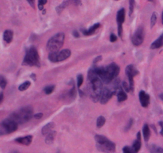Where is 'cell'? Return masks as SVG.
Segmentation results:
<instances>
[{"label": "cell", "instance_id": "cell-1", "mask_svg": "<svg viewBox=\"0 0 163 153\" xmlns=\"http://www.w3.org/2000/svg\"><path fill=\"white\" fill-rule=\"evenodd\" d=\"M96 68L98 75L104 83H111L112 80L116 79L119 73V67L115 63H112L105 68L97 67Z\"/></svg>", "mask_w": 163, "mask_h": 153}, {"label": "cell", "instance_id": "cell-2", "mask_svg": "<svg viewBox=\"0 0 163 153\" xmlns=\"http://www.w3.org/2000/svg\"><path fill=\"white\" fill-rule=\"evenodd\" d=\"M95 140L96 143V148L99 151L104 153H115L116 146L115 144L109 140L107 137L102 135H96Z\"/></svg>", "mask_w": 163, "mask_h": 153}, {"label": "cell", "instance_id": "cell-3", "mask_svg": "<svg viewBox=\"0 0 163 153\" xmlns=\"http://www.w3.org/2000/svg\"><path fill=\"white\" fill-rule=\"evenodd\" d=\"M33 110L31 106H26L20 109L16 112H14L10 115V119L19 125V124H23L30 121L33 117Z\"/></svg>", "mask_w": 163, "mask_h": 153}, {"label": "cell", "instance_id": "cell-4", "mask_svg": "<svg viewBox=\"0 0 163 153\" xmlns=\"http://www.w3.org/2000/svg\"><path fill=\"white\" fill-rule=\"evenodd\" d=\"M65 41V34L59 33L53 36L47 43V49L49 52H57L64 45Z\"/></svg>", "mask_w": 163, "mask_h": 153}, {"label": "cell", "instance_id": "cell-5", "mask_svg": "<svg viewBox=\"0 0 163 153\" xmlns=\"http://www.w3.org/2000/svg\"><path fill=\"white\" fill-rule=\"evenodd\" d=\"M23 64L29 65V66H40L39 55L36 48L32 46L26 51V54L23 60Z\"/></svg>", "mask_w": 163, "mask_h": 153}, {"label": "cell", "instance_id": "cell-6", "mask_svg": "<svg viewBox=\"0 0 163 153\" xmlns=\"http://www.w3.org/2000/svg\"><path fill=\"white\" fill-rule=\"evenodd\" d=\"M18 129V124L10 118L5 119L0 124V135L3 136L14 132Z\"/></svg>", "mask_w": 163, "mask_h": 153}, {"label": "cell", "instance_id": "cell-7", "mask_svg": "<svg viewBox=\"0 0 163 153\" xmlns=\"http://www.w3.org/2000/svg\"><path fill=\"white\" fill-rule=\"evenodd\" d=\"M143 40H144V29L141 26L135 31V33L132 36L131 40H132L133 45H135V46H139L142 44Z\"/></svg>", "mask_w": 163, "mask_h": 153}, {"label": "cell", "instance_id": "cell-8", "mask_svg": "<svg viewBox=\"0 0 163 153\" xmlns=\"http://www.w3.org/2000/svg\"><path fill=\"white\" fill-rule=\"evenodd\" d=\"M138 74V71L133 65H128L126 68V75L129 79L130 91L134 90V77Z\"/></svg>", "mask_w": 163, "mask_h": 153}, {"label": "cell", "instance_id": "cell-9", "mask_svg": "<svg viewBox=\"0 0 163 153\" xmlns=\"http://www.w3.org/2000/svg\"><path fill=\"white\" fill-rule=\"evenodd\" d=\"M114 94L112 93V91L109 89V87H104L102 90L101 95H100V102L101 104H106L108 102L110 99H112V97Z\"/></svg>", "mask_w": 163, "mask_h": 153}, {"label": "cell", "instance_id": "cell-10", "mask_svg": "<svg viewBox=\"0 0 163 153\" xmlns=\"http://www.w3.org/2000/svg\"><path fill=\"white\" fill-rule=\"evenodd\" d=\"M80 4H81L80 0H67V1H65V2H62L61 5H59L58 7L56 8V10L58 14H61V11H62L64 9H65L66 7L70 6V5L79 6V5Z\"/></svg>", "mask_w": 163, "mask_h": 153}, {"label": "cell", "instance_id": "cell-11", "mask_svg": "<svg viewBox=\"0 0 163 153\" xmlns=\"http://www.w3.org/2000/svg\"><path fill=\"white\" fill-rule=\"evenodd\" d=\"M109 89L111 90L113 93V94H118L120 91L123 90V87H122L120 81L119 79H115L112 81V82L110 83Z\"/></svg>", "mask_w": 163, "mask_h": 153}, {"label": "cell", "instance_id": "cell-12", "mask_svg": "<svg viewBox=\"0 0 163 153\" xmlns=\"http://www.w3.org/2000/svg\"><path fill=\"white\" fill-rule=\"evenodd\" d=\"M138 96H139L140 103H141V105H142V107L147 108V106H149V104H150L149 94H147V93H146L145 91H143V90H141V91L139 92Z\"/></svg>", "mask_w": 163, "mask_h": 153}, {"label": "cell", "instance_id": "cell-13", "mask_svg": "<svg viewBox=\"0 0 163 153\" xmlns=\"http://www.w3.org/2000/svg\"><path fill=\"white\" fill-rule=\"evenodd\" d=\"M33 140V137L31 135H28V136H26V137H18L16 139L14 140V141L18 143V144H22V145H26V146H28L31 144V142Z\"/></svg>", "mask_w": 163, "mask_h": 153}, {"label": "cell", "instance_id": "cell-14", "mask_svg": "<svg viewBox=\"0 0 163 153\" xmlns=\"http://www.w3.org/2000/svg\"><path fill=\"white\" fill-rule=\"evenodd\" d=\"M125 16H126V11L124 8H122L117 13L116 21L118 26H123V23L125 21Z\"/></svg>", "mask_w": 163, "mask_h": 153}, {"label": "cell", "instance_id": "cell-15", "mask_svg": "<svg viewBox=\"0 0 163 153\" xmlns=\"http://www.w3.org/2000/svg\"><path fill=\"white\" fill-rule=\"evenodd\" d=\"M100 24L96 23L95 24V25H93L92 27H90L89 29H82V33H83V34L85 36L92 35V34H94V33H96V31L98 29L100 28Z\"/></svg>", "mask_w": 163, "mask_h": 153}, {"label": "cell", "instance_id": "cell-16", "mask_svg": "<svg viewBox=\"0 0 163 153\" xmlns=\"http://www.w3.org/2000/svg\"><path fill=\"white\" fill-rule=\"evenodd\" d=\"M71 56V51L69 49H63L58 53V62L64 61Z\"/></svg>", "mask_w": 163, "mask_h": 153}, {"label": "cell", "instance_id": "cell-17", "mask_svg": "<svg viewBox=\"0 0 163 153\" xmlns=\"http://www.w3.org/2000/svg\"><path fill=\"white\" fill-rule=\"evenodd\" d=\"M163 46V34H162L155 41L152 43V45H150V49H157Z\"/></svg>", "mask_w": 163, "mask_h": 153}, {"label": "cell", "instance_id": "cell-18", "mask_svg": "<svg viewBox=\"0 0 163 153\" xmlns=\"http://www.w3.org/2000/svg\"><path fill=\"white\" fill-rule=\"evenodd\" d=\"M54 126H55V124L54 122L48 123L47 125H45L44 127L42 128V133L43 135H48L49 132H51L53 131Z\"/></svg>", "mask_w": 163, "mask_h": 153}, {"label": "cell", "instance_id": "cell-19", "mask_svg": "<svg viewBox=\"0 0 163 153\" xmlns=\"http://www.w3.org/2000/svg\"><path fill=\"white\" fill-rule=\"evenodd\" d=\"M3 40L7 44H10L12 40H13V32L10 29L5 30L4 33H3Z\"/></svg>", "mask_w": 163, "mask_h": 153}, {"label": "cell", "instance_id": "cell-20", "mask_svg": "<svg viewBox=\"0 0 163 153\" xmlns=\"http://www.w3.org/2000/svg\"><path fill=\"white\" fill-rule=\"evenodd\" d=\"M136 151L138 152V151L141 149V147H142V143H141V134H140V132H138L137 133V137H136V140H135L134 143H133L132 145Z\"/></svg>", "mask_w": 163, "mask_h": 153}, {"label": "cell", "instance_id": "cell-21", "mask_svg": "<svg viewBox=\"0 0 163 153\" xmlns=\"http://www.w3.org/2000/svg\"><path fill=\"white\" fill-rule=\"evenodd\" d=\"M142 132H143V137H144L145 141L147 142L149 140L150 137V130L149 125L145 124L143 128H142Z\"/></svg>", "mask_w": 163, "mask_h": 153}, {"label": "cell", "instance_id": "cell-22", "mask_svg": "<svg viewBox=\"0 0 163 153\" xmlns=\"http://www.w3.org/2000/svg\"><path fill=\"white\" fill-rule=\"evenodd\" d=\"M57 132L55 131H52L51 132H49V134L46 135V138H45V143L47 144H51L54 143V139L56 137Z\"/></svg>", "mask_w": 163, "mask_h": 153}, {"label": "cell", "instance_id": "cell-23", "mask_svg": "<svg viewBox=\"0 0 163 153\" xmlns=\"http://www.w3.org/2000/svg\"><path fill=\"white\" fill-rule=\"evenodd\" d=\"M149 151L150 153H163V149L156 144H151L149 146Z\"/></svg>", "mask_w": 163, "mask_h": 153}, {"label": "cell", "instance_id": "cell-24", "mask_svg": "<svg viewBox=\"0 0 163 153\" xmlns=\"http://www.w3.org/2000/svg\"><path fill=\"white\" fill-rule=\"evenodd\" d=\"M58 53L57 52H50L49 54V60L53 63L58 62Z\"/></svg>", "mask_w": 163, "mask_h": 153}, {"label": "cell", "instance_id": "cell-25", "mask_svg": "<svg viewBox=\"0 0 163 153\" xmlns=\"http://www.w3.org/2000/svg\"><path fill=\"white\" fill-rule=\"evenodd\" d=\"M117 98H118V101L119 102H124L127 99V95L126 92L122 90L117 94Z\"/></svg>", "mask_w": 163, "mask_h": 153}, {"label": "cell", "instance_id": "cell-26", "mask_svg": "<svg viewBox=\"0 0 163 153\" xmlns=\"http://www.w3.org/2000/svg\"><path fill=\"white\" fill-rule=\"evenodd\" d=\"M31 82H29V81H26V82H24L23 83H22L20 86L19 87V90L20 91H24V90H26L29 88V87H31Z\"/></svg>", "mask_w": 163, "mask_h": 153}, {"label": "cell", "instance_id": "cell-27", "mask_svg": "<svg viewBox=\"0 0 163 153\" xmlns=\"http://www.w3.org/2000/svg\"><path fill=\"white\" fill-rule=\"evenodd\" d=\"M105 118L104 117H103V116H100L99 118H98L97 121H96V125H97L98 128H102L105 124Z\"/></svg>", "mask_w": 163, "mask_h": 153}, {"label": "cell", "instance_id": "cell-28", "mask_svg": "<svg viewBox=\"0 0 163 153\" xmlns=\"http://www.w3.org/2000/svg\"><path fill=\"white\" fill-rule=\"evenodd\" d=\"M124 153H138V152L135 149L133 146H125L123 149Z\"/></svg>", "mask_w": 163, "mask_h": 153}, {"label": "cell", "instance_id": "cell-29", "mask_svg": "<svg viewBox=\"0 0 163 153\" xmlns=\"http://www.w3.org/2000/svg\"><path fill=\"white\" fill-rule=\"evenodd\" d=\"M54 88H55V86H54V85H51V86H47V87H45L44 88L45 94H50L52 92L54 91Z\"/></svg>", "mask_w": 163, "mask_h": 153}, {"label": "cell", "instance_id": "cell-30", "mask_svg": "<svg viewBox=\"0 0 163 153\" xmlns=\"http://www.w3.org/2000/svg\"><path fill=\"white\" fill-rule=\"evenodd\" d=\"M157 14L154 12V13H153L151 15V18H150V27L151 28H153L154 26V25L156 24V21H157Z\"/></svg>", "mask_w": 163, "mask_h": 153}, {"label": "cell", "instance_id": "cell-31", "mask_svg": "<svg viewBox=\"0 0 163 153\" xmlns=\"http://www.w3.org/2000/svg\"><path fill=\"white\" fill-rule=\"evenodd\" d=\"M129 5H130V10H129V15L131 16L135 9V0H129Z\"/></svg>", "mask_w": 163, "mask_h": 153}, {"label": "cell", "instance_id": "cell-32", "mask_svg": "<svg viewBox=\"0 0 163 153\" xmlns=\"http://www.w3.org/2000/svg\"><path fill=\"white\" fill-rule=\"evenodd\" d=\"M7 86V80L5 79V78L2 76H0V87L2 89H4Z\"/></svg>", "mask_w": 163, "mask_h": 153}, {"label": "cell", "instance_id": "cell-33", "mask_svg": "<svg viewBox=\"0 0 163 153\" xmlns=\"http://www.w3.org/2000/svg\"><path fill=\"white\" fill-rule=\"evenodd\" d=\"M47 3V0H38V9L42 10L44 8V6Z\"/></svg>", "mask_w": 163, "mask_h": 153}, {"label": "cell", "instance_id": "cell-34", "mask_svg": "<svg viewBox=\"0 0 163 153\" xmlns=\"http://www.w3.org/2000/svg\"><path fill=\"white\" fill-rule=\"evenodd\" d=\"M83 81H84V77H83L82 75H79V76H77V87H79V88L83 84Z\"/></svg>", "mask_w": 163, "mask_h": 153}, {"label": "cell", "instance_id": "cell-35", "mask_svg": "<svg viewBox=\"0 0 163 153\" xmlns=\"http://www.w3.org/2000/svg\"><path fill=\"white\" fill-rule=\"evenodd\" d=\"M122 87H123V89H124L126 92L130 91V85L127 84L126 82H123V83H122Z\"/></svg>", "mask_w": 163, "mask_h": 153}, {"label": "cell", "instance_id": "cell-36", "mask_svg": "<svg viewBox=\"0 0 163 153\" xmlns=\"http://www.w3.org/2000/svg\"><path fill=\"white\" fill-rule=\"evenodd\" d=\"M117 40V37L115 34H111V36H110V41L111 42H115V41H116Z\"/></svg>", "mask_w": 163, "mask_h": 153}, {"label": "cell", "instance_id": "cell-37", "mask_svg": "<svg viewBox=\"0 0 163 153\" xmlns=\"http://www.w3.org/2000/svg\"><path fill=\"white\" fill-rule=\"evenodd\" d=\"M132 124H133V120L132 119H130V121H129V123H128V125H127V127L125 128V130H126V131H128V130L130 129V128L131 127Z\"/></svg>", "mask_w": 163, "mask_h": 153}, {"label": "cell", "instance_id": "cell-38", "mask_svg": "<svg viewBox=\"0 0 163 153\" xmlns=\"http://www.w3.org/2000/svg\"><path fill=\"white\" fill-rule=\"evenodd\" d=\"M26 1L29 2V4L31 5V7H32L33 8H34V7H35V0H26Z\"/></svg>", "mask_w": 163, "mask_h": 153}, {"label": "cell", "instance_id": "cell-39", "mask_svg": "<svg viewBox=\"0 0 163 153\" xmlns=\"http://www.w3.org/2000/svg\"><path fill=\"white\" fill-rule=\"evenodd\" d=\"M42 116H43V114H42V113H37V114H35L33 117H34L36 119H40V118H42Z\"/></svg>", "mask_w": 163, "mask_h": 153}, {"label": "cell", "instance_id": "cell-40", "mask_svg": "<svg viewBox=\"0 0 163 153\" xmlns=\"http://www.w3.org/2000/svg\"><path fill=\"white\" fill-rule=\"evenodd\" d=\"M159 125L161 126V132H160V133H161V135L163 137V121H160Z\"/></svg>", "mask_w": 163, "mask_h": 153}, {"label": "cell", "instance_id": "cell-41", "mask_svg": "<svg viewBox=\"0 0 163 153\" xmlns=\"http://www.w3.org/2000/svg\"><path fill=\"white\" fill-rule=\"evenodd\" d=\"M102 60V57L99 56V57H96V59L94 60V63H97L98 61H100V60Z\"/></svg>", "mask_w": 163, "mask_h": 153}, {"label": "cell", "instance_id": "cell-42", "mask_svg": "<svg viewBox=\"0 0 163 153\" xmlns=\"http://www.w3.org/2000/svg\"><path fill=\"white\" fill-rule=\"evenodd\" d=\"M72 34H73V36H74L75 38H79V33H78V32L77 31H73V33H72Z\"/></svg>", "mask_w": 163, "mask_h": 153}, {"label": "cell", "instance_id": "cell-43", "mask_svg": "<svg viewBox=\"0 0 163 153\" xmlns=\"http://www.w3.org/2000/svg\"><path fill=\"white\" fill-rule=\"evenodd\" d=\"M0 103H2V100H3V94H2V93H1V94H0Z\"/></svg>", "mask_w": 163, "mask_h": 153}, {"label": "cell", "instance_id": "cell-44", "mask_svg": "<svg viewBox=\"0 0 163 153\" xmlns=\"http://www.w3.org/2000/svg\"><path fill=\"white\" fill-rule=\"evenodd\" d=\"M159 98H160V99H161L162 100V101H163V93H162V94H160V95H159Z\"/></svg>", "mask_w": 163, "mask_h": 153}, {"label": "cell", "instance_id": "cell-45", "mask_svg": "<svg viewBox=\"0 0 163 153\" xmlns=\"http://www.w3.org/2000/svg\"><path fill=\"white\" fill-rule=\"evenodd\" d=\"M10 153H19V152H17V151H13V152H11Z\"/></svg>", "mask_w": 163, "mask_h": 153}, {"label": "cell", "instance_id": "cell-46", "mask_svg": "<svg viewBox=\"0 0 163 153\" xmlns=\"http://www.w3.org/2000/svg\"><path fill=\"white\" fill-rule=\"evenodd\" d=\"M162 24H163V12H162Z\"/></svg>", "mask_w": 163, "mask_h": 153}, {"label": "cell", "instance_id": "cell-47", "mask_svg": "<svg viewBox=\"0 0 163 153\" xmlns=\"http://www.w3.org/2000/svg\"><path fill=\"white\" fill-rule=\"evenodd\" d=\"M148 1H150V2H153V0H148Z\"/></svg>", "mask_w": 163, "mask_h": 153}, {"label": "cell", "instance_id": "cell-48", "mask_svg": "<svg viewBox=\"0 0 163 153\" xmlns=\"http://www.w3.org/2000/svg\"><path fill=\"white\" fill-rule=\"evenodd\" d=\"M57 153H61V152H57Z\"/></svg>", "mask_w": 163, "mask_h": 153}]
</instances>
